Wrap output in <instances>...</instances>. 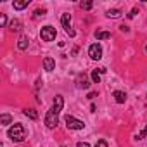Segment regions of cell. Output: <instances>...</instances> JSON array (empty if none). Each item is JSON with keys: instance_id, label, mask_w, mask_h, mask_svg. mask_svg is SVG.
I'll use <instances>...</instances> for the list:
<instances>
[{"instance_id": "6da1fadb", "label": "cell", "mask_w": 147, "mask_h": 147, "mask_svg": "<svg viewBox=\"0 0 147 147\" xmlns=\"http://www.w3.org/2000/svg\"><path fill=\"white\" fill-rule=\"evenodd\" d=\"M62 106H64L62 95H55L54 106L49 109V113H47V116H45V125H47V128H55V126H57V123H59V114H61V111H62Z\"/></svg>"}, {"instance_id": "7a4b0ae2", "label": "cell", "mask_w": 147, "mask_h": 147, "mask_svg": "<svg viewBox=\"0 0 147 147\" xmlns=\"http://www.w3.org/2000/svg\"><path fill=\"white\" fill-rule=\"evenodd\" d=\"M7 135H9V138H11L12 142H23V140L26 138V130H24V126H23L21 123H16V125H12V126L9 128Z\"/></svg>"}, {"instance_id": "3957f363", "label": "cell", "mask_w": 147, "mask_h": 147, "mask_svg": "<svg viewBox=\"0 0 147 147\" xmlns=\"http://www.w3.org/2000/svg\"><path fill=\"white\" fill-rule=\"evenodd\" d=\"M64 121H66V126L69 130H83L85 128V123L82 119H76L75 116H66Z\"/></svg>"}, {"instance_id": "277c9868", "label": "cell", "mask_w": 147, "mask_h": 147, "mask_svg": "<svg viewBox=\"0 0 147 147\" xmlns=\"http://www.w3.org/2000/svg\"><path fill=\"white\" fill-rule=\"evenodd\" d=\"M55 35H57V31H55L54 26H43L42 31H40V36H42L43 42H52V40H55Z\"/></svg>"}, {"instance_id": "5b68a950", "label": "cell", "mask_w": 147, "mask_h": 147, "mask_svg": "<svg viewBox=\"0 0 147 147\" xmlns=\"http://www.w3.org/2000/svg\"><path fill=\"white\" fill-rule=\"evenodd\" d=\"M88 55H90V59H94V61L102 59V47H100L99 43L90 45V49H88Z\"/></svg>"}, {"instance_id": "8992f818", "label": "cell", "mask_w": 147, "mask_h": 147, "mask_svg": "<svg viewBox=\"0 0 147 147\" xmlns=\"http://www.w3.org/2000/svg\"><path fill=\"white\" fill-rule=\"evenodd\" d=\"M76 87L78 88H85V90L90 87V82H88V78H87L85 73H80V75L76 76Z\"/></svg>"}, {"instance_id": "52a82bcc", "label": "cell", "mask_w": 147, "mask_h": 147, "mask_svg": "<svg viewBox=\"0 0 147 147\" xmlns=\"http://www.w3.org/2000/svg\"><path fill=\"white\" fill-rule=\"evenodd\" d=\"M43 67H45V71H54L55 69V61L52 59V57H45L43 59Z\"/></svg>"}, {"instance_id": "ba28073f", "label": "cell", "mask_w": 147, "mask_h": 147, "mask_svg": "<svg viewBox=\"0 0 147 147\" xmlns=\"http://www.w3.org/2000/svg\"><path fill=\"white\" fill-rule=\"evenodd\" d=\"M113 95H114V100H116L118 104H123V102L126 100V94H125V92H121V90H116Z\"/></svg>"}, {"instance_id": "9c48e42d", "label": "cell", "mask_w": 147, "mask_h": 147, "mask_svg": "<svg viewBox=\"0 0 147 147\" xmlns=\"http://www.w3.org/2000/svg\"><path fill=\"white\" fill-rule=\"evenodd\" d=\"M28 45H30L28 36H21V38L18 40V47H19V50H26V49H28Z\"/></svg>"}, {"instance_id": "30bf717a", "label": "cell", "mask_w": 147, "mask_h": 147, "mask_svg": "<svg viewBox=\"0 0 147 147\" xmlns=\"http://www.w3.org/2000/svg\"><path fill=\"white\" fill-rule=\"evenodd\" d=\"M9 28H11L12 31H21V30H23V24H21L19 19H12L11 24H9Z\"/></svg>"}, {"instance_id": "8fae6325", "label": "cell", "mask_w": 147, "mask_h": 147, "mask_svg": "<svg viewBox=\"0 0 147 147\" xmlns=\"http://www.w3.org/2000/svg\"><path fill=\"white\" fill-rule=\"evenodd\" d=\"M11 123H12V116L11 114L4 113L2 116H0V125H11Z\"/></svg>"}, {"instance_id": "7c38bea8", "label": "cell", "mask_w": 147, "mask_h": 147, "mask_svg": "<svg viewBox=\"0 0 147 147\" xmlns=\"http://www.w3.org/2000/svg\"><path fill=\"white\" fill-rule=\"evenodd\" d=\"M106 16H107V18L116 19V18H119V16H121V11H119V9H109V11L106 12Z\"/></svg>"}, {"instance_id": "4fadbf2b", "label": "cell", "mask_w": 147, "mask_h": 147, "mask_svg": "<svg viewBox=\"0 0 147 147\" xmlns=\"http://www.w3.org/2000/svg\"><path fill=\"white\" fill-rule=\"evenodd\" d=\"M61 23H62L64 30H66V28H69V23H71V14H62V18H61Z\"/></svg>"}, {"instance_id": "5bb4252c", "label": "cell", "mask_w": 147, "mask_h": 147, "mask_svg": "<svg viewBox=\"0 0 147 147\" xmlns=\"http://www.w3.org/2000/svg\"><path fill=\"white\" fill-rule=\"evenodd\" d=\"M95 38L97 40H107V38H111V33L109 31H97L95 33Z\"/></svg>"}, {"instance_id": "9a60e30c", "label": "cell", "mask_w": 147, "mask_h": 147, "mask_svg": "<svg viewBox=\"0 0 147 147\" xmlns=\"http://www.w3.org/2000/svg\"><path fill=\"white\" fill-rule=\"evenodd\" d=\"M24 116H28L30 119H38V113L35 109H26L24 111Z\"/></svg>"}, {"instance_id": "2e32d148", "label": "cell", "mask_w": 147, "mask_h": 147, "mask_svg": "<svg viewBox=\"0 0 147 147\" xmlns=\"http://www.w3.org/2000/svg\"><path fill=\"white\" fill-rule=\"evenodd\" d=\"M28 4H30V0H23V2H14V9H16V11H21V9H24V7H28Z\"/></svg>"}, {"instance_id": "e0dca14e", "label": "cell", "mask_w": 147, "mask_h": 147, "mask_svg": "<svg viewBox=\"0 0 147 147\" xmlns=\"http://www.w3.org/2000/svg\"><path fill=\"white\" fill-rule=\"evenodd\" d=\"M92 82L94 83H99L100 82V73H99V69H94L92 71Z\"/></svg>"}, {"instance_id": "ac0fdd59", "label": "cell", "mask_w": 147, "mask_h": 147, "mask_svg": "<svg viewBox=\"0 0 147 147\" xmlns=\"http://www.w3.org/2000/svg\"><path fill=\"white\" fill-rule=\"evenodd\" d=\"M80 5H82V9H85V11H90V9L94 7V4H92V2H82Z\"/></svg>"}, {"instance_id": "d6986e66", "label": "cell", "mask_w": 147, "mask_h": 147, "mask_svg": "<svg viewBox=\"0 0 147 147\" xmlns=\"http://www.w3.org/2000/svg\"><path fill=\"white\" fill-rule=\"evenodd\" d=\"M145 135H147V126H145V128H144V130H142V131H140V133H138L137 137H135V138H137V140H142V138H144Z\"/></svg>"}, {"instance_id": "ffe728a7", "label": "cell", "mask_w": 147, "mask_h": 147, "mask_svg": "<svg viewBox=\"0 0 147 147\" xmlns=\"http://www.w3.org/2000/svg\"><path fill=\"white\" fill-rule=\"evenodd\" d=\"M64 31H66V33H67V35H69V36H76V31H75V30H73V28H71V26H69V28H66V30H64Z\"/></svg>"}, {"instance_id": "44dd1931", "label": "cell", "mask_w": 147, "mask_h": 147, "mask_svg": "<svg viewBox=\"0 0 147 147\" xmlns=\"http://www.w3.org/2000/svg\"><path fill=\"white\" fill-rule=\"evenodd\" d=\"M0 24H2V26L7 24V18H5V14H0Z\"/></svg>"}, {"instance_id": "7402d4cb", "label": "cell", "mask_w": 147, "mask_h": 147, "mask_svg": "<svg viewBox=\"0 0 147 147\" xmlns=\"http://www.w3.org/2000/svg\"><path fill=\"white\" fill-rule=\"evenodd\" d=\"M45 14V9H36L35 11V18H40V16H43Z\"/></svg>"}, {"instance_id": "603a6c76", "label": "cell", "mask_w": 147, "mask_h": 147, "mask_svg": "<svg viewBox=\"0 0 147 147\" xmlns=\"http://www.w3.org/2000/svg\"><path fill=\"white\" fill-rule=\"evenodd\" d=\"M95 147H109V145H107V142H106V140H99V142L95 144Z\"/></svg>"}, {"instance_id": "cb8c5ba5", "label": "cell", "mask_w": 147, "mask_h": 147, "mask_svg": "<svg viewBox=\"0 0 147 147\" xmlns=\"http://www.w3.org/2000/svg\"><path fill=\"white\" fill-rule=\"evenodd\" d=\"M76 147H90V145H88L87 142H78V144H76Z\"/></svg>"}, {"instance_id": "d4e9b609", "label": "cell", "mask_w": 147, "mask_h": 147, "mask_svg": "<svg viewBox=\"0 0 147 147\" xmlns=\"http://www.w3.org/2000/svg\"><path fill=\"white\" fill-rule=\"evenodd\" d=\"M137 16V9H131V12L128 14V18H135Z\"/></svg>"}, {"instance_id": "484cf974", "label": "cell", "mask_w": 147, "mask_h": 147, "mask_svg": "<svg viewBox=\"0 0 147 147\" xmlns=\"http://www.w3.org/2000/svg\"><path fill=\"white\" fill-rule=\"evenodd\" d=\"M97 69H99V73H100V75H104V73H106V71H107V69H106V67H97Z\"/></svg>"}, {"instance_id": "4316f807", "label": "cell", "mask_w": 147, "mask_h": 147, "mask_svg": "<svg viewBox=\"0 0 147 147\" xmlns=\"http://www.w3.org/2000/svg\"><path fill=\"white\" fill-rule=\"evenodd\" d=\"M121 31H125V33H128V26H125V24H123V26H121Z\"/></svg>"}, {"instance_id": "83f0119b", "label": "cell", "mask_w": 147, "mask_h": 147, "mask_svg": "<svg viewBox=\"0 0 147 147\" xmlns=\"http://www.w3.org/2000/svg\"><path fill=\"white\" fill-rule=\"evenodd\" d=\"M145 52H147V47H145Z\"/></svg>"}, {"instance_id": "f1b7e54d", "label": "cell", "mask_w": 147, "mask_h": 147, "mask_svg": "<svg viewBox=\"0 0 147 147\" xmlns=\"http://www.w3.org/2000/svg\"><path fill=\"white\" fill-rule=\"evenodd\" d=\"M62 147H66V145H62Z\"/></svg>"}]
</instances>
